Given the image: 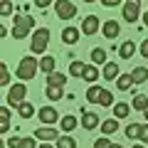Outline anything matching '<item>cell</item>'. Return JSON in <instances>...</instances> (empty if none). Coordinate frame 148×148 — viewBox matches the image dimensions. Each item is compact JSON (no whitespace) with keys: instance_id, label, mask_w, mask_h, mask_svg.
I'll list each match as a JSON object with an SVG mask.
<instances>
[{"instance_id":"obj_1","label":"cell","mask_w":148,"mask_h":148,"mask_svg":"<svg viewBox=\"0 0 148 148\" xmlns=\"http://www.w3.org/2000/svg\"><path fill=\"white\" fill-rule=\"evenodd\" d=\"M35 27V20L30 15H15V22H12V37L15 40H25L27 35Z\"/></svg>"},{"instance_id":"obj_2","label":"cell","mask_w":148,"mask_h":148,"mask_svg":"<svg viewBox=\"0 0 148 148\" xmlns=\"http://www.w3.org/2000/svg\"><path fill=\"white\" fill-rule=\"evenodd\" d=\"M37 69H40V62H37L35 57H22L20 64H17V72L15 74H17V79L27 82V79H35Z\"/></svg>"},{"instance_id":"obj_3","label":"cell","mask_w":148,"mask_h":148,"mask_svg":"<svg viewBox=\"0 0 148 148\" xmlns=\"http://www.w3.org/2000/svg\"><path fill=\"white\" fill-rule=\"evenodd\" d=\"M47 45H49V30H47V27L35 30V35H32V40H30L32 54H42L45 49H47Z\"/></svg>"},{"instance_id":"obj_4","label":"cell","mask_w":148,"mask_h":148,"mask_svg":"<svg viewBox=\"0 0 148 148\" xmlns=\"http://www.w3.org/2000/svg\"><path fill=\"white\" fill-rule=\"evenodd\" d=\"M25 96H27V86H25V84L20 82V84L10 86V91H8V104H10V106H15V109H17V106H20L22 101H25Z\"/></svg>"},{"instance_id":"obj_5","label":"cell","mask_w":148,"mask_h":148,"mask_svg":"<svg viewBox=\"0 0 148 148\" xmlns=\"http://www.w3.org/2000/svg\"><path fill=\"white\" fill-rule=\"evenodd\" d=\"M54 12L59 15V20H72L77 15V5L69 3V0H57L54 3Z\"/></svg>"},{"instance_id":"obj_6","label":"cell","mask_w":148,"mask_h":148,"mask_svg":"<svg viewBox=\"0 0 148 148\" xmlns=\"http://www.w3.org/2000/svg\"><path fill=\"white\" fill-rule=\"evenodd\" d=\"M37 119H40L45 126H54V123H57V119H59V114H57V109H54V106H42V109L37 111Z\"/></svg>"},{"instance_id":"obj_7","label":"cell","mask_w":148,"mask_h":148,"mask_svg":"<svg viewBox=\"0 0 148 148\" xmlns=\"http://www.w3.org/2000/svg\"><path fill=\"white\" fill-rule=\"evenodd\" d=\"M138 15H141V5H138V0H128L126 5H123V20L126 22H136Z\"/></svg>"},{"instance_id":"obj_8","label":"cell","mask_w":148,"mask_h":148,"mask_svg":"<svg viewBox=\"0 0 148 148\" xmlns=\"http://www.w3.org/2000/svg\"><path fill=\"white\" fill-rule=\"evenodd\" d=\"M99 25H101V22H99V17H96V15H86L84 22H82V32L91 37V35H96V32H99Z\"/></svg>"},{"instance_id":"obj_9","label":"cell","mask_w":148,"mask_h":148,"mask_svg":"<svg viewBox=\"0 0 148 148\" xmlns=\"http://www.w3.org/2000/svg\"><path fill=\"white\" fill-rule=\"evenodd\" d=\"M35 138H40V141H45V143L52 141V138H54V141H59L57 128H54V126H42V128H37V131H35Z\"/></svg>"},{"instance_id":"obj_10","label":"cell","mask_w":148,"mask_h":148,"mask_svg":"<svg viewBox=\"0 0 148 148\" xmlns=\"http://www.w3.org/2000/svg\"><path fill=\"white\" fill-rule=\"evenodd\" d=\"M99 119L101 116H96V114H91V111H84V114H82V126H84L86 131H94L96 126H101Z\"/></svg>"},{"instance_id":"obj_11","label":"cell","mask_w":148,"mask_h":148,"mask_svg":"<svg viewBox=\"0 0 148 148\" xmlns=\"http://www.w3.org/2000/svg\"><path fill=\"white\" fill-rule=\"evenodd\" d=\"M101 77H104V79H109V82L119 79V77H121L119 64H116V62H106V64H104V72H101Z\"/></svg>"},{"instance_id":"obj_12","label":"cell","mask_w":148,"mask_h":148,"mask_svg":"<svg viewBox=\"0 0 148 148\" xmlns=\"http://www.w3.org/2000/svg\"><path fill=\"white\" fill-rule=\"evenodd\" d=\"M101 30H104V37H106V40H114V37H119V32H121V25H119L116 20H106Z\"/></svg>"},{"instance_id":"obj_13","label":"cell","mask_w":148,"mask_h":148,"mask_svg":"<svg viewBox=\"0 0 148 148\" xmlns=\"http://www.w3.org/2000/svg\"><path fill=\"white\" fill-rule=\"evenodd\" d=\"M62 42L77 45V42H79V30H77V27H64V30H62Z\"/></svg>"},{"instance_id":"obj_14","label":"cell","mask_w":148,"mask_h":148,"mask_svg":"<svg viewBox=\"0 0 148 148\" xmlns=\"http://www.w3.org/2000/svg\"><path fill=\"white\" fill-rule=\"evenodd\" d=\"M84 72H86V64L79 62V59H74V62L69 64V74H72L74 79H84Z\"/></svg>"},{"instance_id":"obj_15","label":"cell","mask_w":148,"mask_h":148,"mask_svg":"<svg viewBox=\"0 0 148 148\" xmlns=\"http://www.w3.org/2000/svg\"><path fill=\"white\" fill-rule=\"evenodd\" d=\"M128 114H131V104H126V101L114 104V119H126Z\"/></svg>"},{"instance_id":"obj_16","label":"cell","mask_w":148,"mask_h":148,"mask_svg":"<svg viewBox=\"0 0 148 148\" xmlns=\"http://www.w3.org/2000/svg\"><path fill=\"white\" fill-rule=\"evenodd\" d=\"M119 131V119H106V121H101V133L104 136H111V133Z\"/></svg>"},{"instance_id":"obj_17","label":"cell","mask_w":148,"mask_h":148,"mask_svg":"<svg viewBox=\"0 0 148 148\" xmlns=\"http://www.w3.org/2000/svg\"><path fill=\"white\" fill-rule=\"evenodd\" d=\"M17 116L20 119H32L35 116V106H32L30 101H22V104L17 106Z\"/></svg>"},{"instance_id":"obj_18","label":"cell","mask_w":148,"mask_h":148,"mask_svg":"<svg viewBox=\"0 0 148 148\" xmlns=\"http://www.w3.org/2000/svg\"><path fill=\"white\" fill-rule=\"evenodd\" d=\"M133 52H136V45H133V40H126V42L119 47V54H121L123 59H131V57H133Z\"/></svg>"},{"instance_id":"obj_19","label":"cell","mask_w":148,"mask_h":148,"mask_svg":"<svg viewBox=\"0 0 148 148\" xmlns=\"http://www.w3.org/2000/svg\"><path fill=\"white\" fill-rule=\"evenodd\" d=\"M131 77H133V84H143L148 79V67H136L131 72Z\"/></svg>"},{"instance_id":"obj_20","label":"cell","mask_w":148,"mask_h":148,"mask_svg":"<svg viewBox=\"0 0 148 148\" xmlns=\"http://www.w3.org/2000/svg\"><path fill=\"white\" fill-rule=\"evenodd\" d=\"M54 62H57L54 57H42V59H40V69L49 77V74H54Z\"/></svg>"},{"instance_id":"obj_21","label":"cell","mask_w":148,"mask_h":148,"mask_svg":"<svg viewBox=\"0 0 148 148\" xmlns=\"http://www.w3.org/2000/svg\"><path fill=\"white\" fill-rule=\"evenodd\" d=\"M64 84H67V77L59 74V72H54V74L47 77V86H64Z\"/></svg>"},{"instance_id":"obj_22","label":"cell","mask_w":148,"mask_h":148,"mask_svg":"<svg viewBox=\"0 0 148 148\" xmlns=\"http://www.w3.org/2000/svg\"><path fill=\"white\" fill-rule=\"evenodd\" d=\"M116 86H119L121 91H128V89L133 86V77H131V74H121V77L116 79Z\"/></svg>"},{"instance_id":"obj_23","label":"cell","mask_w":148,"mask_h":148,"mask_svg":"<svg viewBox=\"0 0 148 148\" xmlns=\"http://www.w3.org/2000/svg\"><path fill=\"white\" fill-rule=\"evenodd\" d=\"M131 106H133L136 111H146V109H148V96H146V94H136Z\"/></svg>"},{"instance_id":"obj_24","label":"cell","mask_w":148,"mask_h":148,"mask_svg":"<svg viewBox=\"0 0 148 148\" xmlns=\"http://www.w3.org/2000/svg\"><path fill=\"white\" fill-rule=\"evenodd\" d=\"M101 77V72L96 69V64H86V72H84V82H96Z\"/></svg>"},{"instance_id":"obj_25","label":"cell","mask_w":148,"mask_h":148,"mask_svg":"<svg viewBox=\"0 0 148 148\" xmlns=\"http://www.w3.org/2000/svg\"><path fill=\"white\" fill-rule=\"evenodd\" d=\"M101 86H89V91H86V101H91V104H99V99H101Z\"/></svg>"},{"instance_id":"obj_26","label":"cell","mask_w":148,"mask_h":148,"mask_svg":"<svg viewBox=\"0 0 148 148\" xmlns=\"http://www.w3.org/2000/svg\"><path fill=\"white\" fill-rule=\"evenodd\" d=\"M59 126H62V131H74V128H77V119L72 116V114H69V116H62V121H59Z\"/></svg>"},{"instance_id":"obj_27","label":"cell","mask_w":148,"mask_h":148,"mask_svg":"<svg viewBox=\"0 0 148 148\" xmlns=\"http://www.w3.org/2000/svg\"><path fill=\"white\" fill-rule=\"evenodd\" d=\"M141 131H143V123H128L126 126V136L131 138V141L133 138H141Z\"/></svg>"},{"instance_id":"obj_28","label":"cell","mask_w":148,"mask_h":148,"mask_svg":"<svg viewBox=\"0 0 148 148\" xmlns=\"http://www.w3.org/2000/svg\"><path fill=\"white\" fill-rule=\"evenodd\" d=\"M57 148H77V138L74 136H59V141H57Z\"/></svg>"},{"instance_id":"obj_29","label":"cell","mask_w":148,"mask_h":148,"mask_svg":"<svg viewBox=\"0 0 148 148\" xmlns=\"http://www.w3.org/2000/svg\"><path fill=\"white\" fill-rule=\"evenodd\" d=\"M91 59H94V64H106V49L94 47L91 49Z\"/></svg>"},{"instance_id":"obj_30","label":"cell","mask_w":148,"mask_h":148,"mask_svg":"<svg viewBox=\"0 0 148 148\" xmlns=\"http://www.w3.org/2000/svg\"><path fill=\"white\" fill-rule=\"evenodd\" d=\"M0 84H3V86L10 84V72H8V64L5 62H0Z\"/></svg>"},{"instance_id":"obj_31","label":"cell","mask_w":148,"mask_h":148,"mask_svg":"<svg viewBox=\"0 0 148 148\" xmlns=\"http://www.w3.org/2000/svg\"><path fill=\"white\" fill-rule=\"evenodd\" d=\"M62 86H47V99H52V101H57V99H62Z\"/></svg>"},{"instance_id":"obj_32","label":"cell","mask_w":148,"mask_h":148,"mask_svg":"<svg viewBox=\"0 0 148 148\" xmlns=\"http://www.w3.org/2000/svg\"><path fill=\"white\" fill-rule=\"evenodd\" d=\"M99 104L101 106H114V94H111V91H101V99H99Z\"/></svg>"},{"instance_id":"obj_33","label":"cell","mask_w":148,"mask_h":148,"mask_svg":"<svg viewBox=\"0 0 148 148\" xmlns=\"http://www.w3.org/2000/svg\"><path fill=\"white\" fill-rule=\"evenodd\" d=\"M10 12H12V3H10V0H3V5H0V15L8 17Z\"/></svg>"},{"instance_id":"obj_34","label":"cell","mask_w":148,"mask_h":148,"mask_svg":"<svg viewBox=\"0 0 148 148\" xmlns=\"http://www.w3.org/2000/svg\"><path fill=\"white\" fill-rule=\"evenodd\" d=\"M17 148H35V136L32 138H20L17 141Z\"/></svg>"},{"instance_id":"obj_35","label":"cell","mask_w":148,"mask_h":148,"mask_svg":"<svg viewBox=\"0 0 148 148\" xmlns=\"http://www.w3.org/2000/svg\"><path fill=\"white\" fill-rule=\"evenodd\" d=\"M94 148H111L109 136H104V138H96V141H94Z\"/></svg>"},{"instance_id":"obj_36","label":"cell","mask_w":148,"mask_h":148,"mask_svg":"<svg viewBox=\"0 0 148 148\" xmlns=\"http://www.w3.org/2000/svg\"><path fill=\"white\" fill-rule=\"evenodd\" d=\"M141 143H148V123H143V131H141V138H138Z\"/></svg>"},{"instance_id":"obj_37","label":"cell","mask_w":148,"mask_h":148,"mask_svg":"<svg viewBox=\"0 0 148 148\" xmlns=\"http://www.w3.org/2000/svg\"><path fill=\"white\" fill-rule=\"evenodd\" d=\"M8 128H10V119H0V131L5 133Z\"/></svg>"},{"instance_id":"obj_38","label":"cell","mask_w":148,"mask_h":148,"mask_svg":"<svg viewBox=\"0 0 148 148\" xmlns=\"http://www.w3.org/2000/svg\"><path fill=\"white\" fill-rule=\"evenodd\" d=\"M141 54L148 59V40H143V42H141Z\"/></svg>"},{"instance_id":"obj_39","label":"cell","mask_w":148,"mask_h":148,"mask_svg":"<svg viewBox=\"0 0 148 148\" xmlns=\"http://www.w3.org/2000/svg\"><path fill=\"white\" fill-rule=\"evenodd\" d=\"M104 3V8H114V5H119V0H101Z\"/></svg>"},{"instance_id":"obj_40","label":"cell","mask_w":148,"mask_h":148,"mask_svg":"<svg viewBox=\"0 0 148 148\" xmlns=\"http://www.w3.org/2000/svg\"><path fill=\"white\" fill-rule=\"evenodd\" d=\"M47 5H49V0H37V8H42V10H45Z\"/></svg>"},{"instance_id":"obj_41","label":"cell","mask_w":148,"mask_h":148,"mask_svg":"<svg viewBox=\"0 0 148 148\" xmlns=\"http://www.w3.org/2000/svg\"><path fill=\"white\" fill-rule=\"evenodd\" d=\"M17 141H20V138H10V141H8V146H10V148H17Z\"/></svg>"},{"instance_id":"obj_42","label":"cell","mask_w":148,"mask_h":148,"mask_svg":"<svg viewBox=\"0 0 148 148\" xmlns=\"http://www.w3.org/2000/svg\"><path fill=\"white\" fill-rule=\"evenodd\" d=\"M37 148H52V146H49V143H42V146H37Z\"/></svg>"},{"instance_id":"obj_43","label":"cell","mask_w":148,"mask_h":148,"mask_svg":"<svg viewBox=\"0 0 148 148\" xmlns=\"http://www.w3.org/2000/svg\"><path fill=\"white\" fill-rule=\"evenodd\" d=\"M111 148H123V146H119V143H111Z\"/></svg>"},{"instance_id":"obj_44","label":"cell","mask_w":148,"mask_h":148,"mask_svg":"<svg viewBox=\"0 0 148 148\" xmlns=\"http://www.w3.org/2000/svg\"><path fill=\"white\" fill-rule=\"evenodd\" d=\"M131 148H143V143H136V146H131Z\"/></svg>"},{"instance_id":"obj_45","label":"cell","mask_w":148,"mask_h":148,"mask_svg":"<svg viewBox=\"0 0 148 148\" xmlns=\"http://www.w3.org/2000/svg\"><path fill=\"white\" fill-rule=\"evenodd\" d=\"M143 116H146V119H148V109H146V111H143Z\"/></svg>"},{"instance_id":"obj_46","label":"cell","mask_w":148,"mask_h":148,"mask_svg":"<svg viewBox=\"0 0 148 148\" xmlns=\"http://www.w3.org/2000/svg\"><path fill=\"white\" fill-rule=\"evenodd\" d=\"M143 20H146V25H148V12H146V17H143Z\"/></svg>"}]
</instances>
